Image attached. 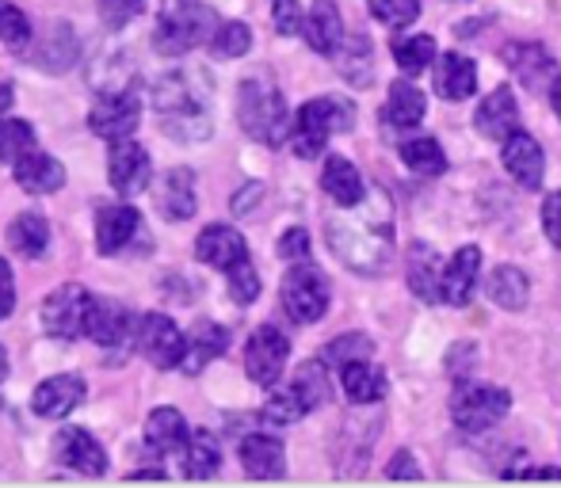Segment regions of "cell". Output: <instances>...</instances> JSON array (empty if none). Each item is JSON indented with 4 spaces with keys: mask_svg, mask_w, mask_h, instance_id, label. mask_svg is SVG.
Returning a JSON list of instances; mask_svg holds the SVG:
<instances>
[{
    "mask_svg": "<svg viewBox=\"0 0 561 488\" xmlns=\"http://www.w3.org/2000/svg\"><path fill=\"white\" fill-rule=\"evenodd\" d=\"M272 20L279 35H298L302 31V4L298 0H272Z\"/></svg>",
    "mask_w": 561,
    "mask_h": 488,
    "instance_id": "48",
    "label": "cell"
},
{
    "mask_svg": "<svg viewBox=\"0 0 561 488\" xmlns=\"http://www.w3.org/2000/svg\"><path fill=\"white\" fill-rule=\"evenodd\" d=\"M153 115L161 130L176 141H203L215 130L210 81L199 69H172L153 89Z\"/></svg>",
    "mask_w": 561,
    "mask_h": 488,
    "instance_id": "2",
    "label": "cell"
},
{
    "mask_svg": "<svg viewBox=\"0 0 561 488\" xmlns=\"http://www.w3.org/2000/svg\"><path fill=\"white\" fill-rule=\"evenodd\" d=\"M340 385H344L352 405H375L386 393V374L367 359H352V363L340 367Z\"/></svg>",
    "mask_w": 561,
    "mask_h": 488,
    "instance_id": "29",
    "label": "cell"
},
{
    "mask_svg": "<svg viewBox=\"0 0 561 488\" xmlns=\"http://www.w3.org/2000/svg\"><path fill=\"white\" fill-rule=\"evenodd\" d=\"M180 466H184V477H195V481H207V477H215L218 466H222L218 439L210 435L207 428L187 431L184 446H180Z\"/></svg>",
    "mask_w": 561,
    "mask_h": 488,
    "instance_id": "24",
    "label": "cell"
},
{
    "mask_svg": "<svg viewBox=\"0 0 561 488\" xmlns=\"http://www.w3.org/2000/svg\"><path fill=\"white\" fill-rule=\"evenodd\" d=\"M141 230V218L134 207H126V202H112V207H100L96 214V252L100 256H115V252H123L126 244L138 237Z\"/></svg>",
    "mask_w": 561,
    "mask_h": 488,
    "instance_id": "18",
    "label": "cell"
},
{
    "mask_svg": "<svg viewBox=\"0 0 561 488\" xmlns=\"http://www.w3.org/2000/svg\"><path fill=\"white\" fill-rule=\"evenodd\" d=\"M542 230H547L550 244L561 248V191L547 195V202H542Z\"/></svg>",
    "mask_w": 561,
    "mask_h": 488,
    "instance_id": "50",
    "label": "cell"
},
{
    "mask_svg": "<svg viewBox=\"0 0 561 488\" xmlns=\"http://www.w3.org/2000/svg\"><path fill=\"white\" fill-rule=\"evenodd\" d=\"M226 348H229L226 328L215 325V321H203V325L187 336L184 356H180V370H187V374H199L207 363H215L218 356H226Z\"/></svg>",
    "mask_w": 561,
    "mask_h": 488,
    "instance_id": "25",
    "label": "cell"
},
{
    "mask_svg": "<svg viewBox=\"0 0 561 488\" xmlns=\"http://www.w3.org/2000/svg\"><path fill=\"white\" fill-rule=\"evenodd\" d=\"M207 46H210V54H215V58H222V61L241 58V54H249V46H252V31L244 27V23H237V20L218 23Z\"/></svg>",
    "mask_w": 561,
    "mask_h": 488,
    "instance_id": "40",
    "label": "cell"
},
{
    "mask_svg": "<svg viewBox=\"0 0 561 488\" xmlns=\"http://www.w3.org/2000/svg\"><path fill=\"white\" fill-rule=\"evenodd\" d=\"M187 439V420L176 408H157L146 420V446L153 454H180Z\"/></svg>",
    "mask_w": 561,
    "mask_h": 488,
    "instance_id": "34",
    "label": "cell"
},
{
    "mask_svg": "<svg viewBox=\"0 0 561 488\" xmlns=\"http://www.w3.org/2000/svg\"><path fill=\"white\" fill-rule=\"evenodd\" d=\"M347 214H340L329 222V244L352 271L359 275H378L393 256V218H390V199L382 191H375L367 199L363 195L355 207H344Z\"/></svg>",
    "mask_w": 561,
    "mask_h": 488,
    "instance_id": "1",
    "label": "cell"
},
{
    "mask_svg": "<svg viewBox=\"0 0 561 488\" xmlns=\"http://www.w3.org/2000/svg\"><path fill=\"white\" fill-rule=\"evenodd\" d=\"M386 477H393V481H398V477H409V481H416V477H421V466H416V458L409 451H398V458L386 466Z\"/></svg>",
    "mask_w": 561,
    "mask_h": 488,
    "instance_id": "52",
    "label": "cell"
},
{
    "mask_svg": "<svg viewBox=\"0 0 561 488\" xmlns=\"http://www.w3.org/2000/svg\"><path fill=\"white\" fill-rule=\"evenodd\" d=\"M12 310H15V279H12V267L0 256V321L12 317Z\"/></svg>",
    "mask_w": 561,
    "mask_h": 488,
    "instance_id": "51",
    "label": "cell"
},
{
    "mask_svg": "<svg viewBox=\"0 0 561 488\" xmlns=\"http://www.w3.org/2000/svg\"><path fill=\"white\" fill-rule=\"evenodd\" d=\"M153 202L161 210V218L169 222H184V218L195 214V176L187 169H169L161 176L153 191Z\"/></svg>",
    "mask_w": 561,
    "mask_h": 488,
    "instance_id": "22",
    "label": "cell"
},
{
    "mask_svg": "<svg viewBox=\"0 0 561 488\" xmlns=\"http://www.w3.org/2000/svg\"><path fill=\"white\" fill-rule=\"evenodd\" d=\"M439 271H444V259L436 256V248L416 241L409 248V287L421 302H439Z\"/></svg>",
    "mask_w": 561,
    "mask_h": 488,
    "instance_id": "30",
    "label": "cell"
},
{
    "mask_svg": "<svg viewBox=\"0 0 561 488\" xmlns=\"http://www.w3.org/2000/svg\"><path fill=\"white\" fill-rule=\"evenodd\" d=\"M352 126V104L336 96L325 100H310V104L298 107V115L290 119V146H295L298 156H321L336 130H347Z\"/></svg>",
    "mask_w": 561,
    "mask_h": 488,
    "instance_id": "5",
    "label": "cell"
},
{
    "mask_svg": "<svg viewBox=\"0 0 561 488\" xmlns=\"http://www.w3.org/2000/svg\"><path fill=\"white\" fill-rule=\"evenodd\" d=\"M473 130L489 141H504L512 130H519V104L512 96V89H496L481 100L478 115H473Z\"/></svg>",
    "mask_w": 561,
    "mask_h": 488,
    "instance_id": "19",
    "label": "cell"
},
{
    "mask_svg": "<svg viewBox=\"0 0 561 488\" xmlns=\"http://www.w3.org/2000/svg\"><path fill=\"white\" fill-rule=\"evenodd\" d=\"M501 161L508 169V176L516 179L519 187L535 191L542 184V172H547V156H542V146L524 130H512L504 138V149H501Z\"/></svg>",
    "mask_w": 561,
    "mask_h": 488,
    "instance_id": "14",
    "label": "cell"
},
{
    "mask_svg": "<svg viewBox=\"0 0 561 488\" xmlns=\"http://www.w3.org/2000/svg\"><path fill=\"white\" fill-rule=\"evenodd\" d=\"M0 43L4 46H27L31 43L27 15H23L15 4H8V0H0Z\"/></svg>",
    "mask_w": 561,
    "mask_h": 488,
    "instance_id": "44",
    "label": "cell"
},
{
    "mask_svg": "<svg viewBox=\"0 0 561 488\" xmlns=\"http://www.w3.org/2000/svg\"><path fill=\"white\" fill-rule=\"evenodd\" d=\"M4 377H8V351L0 348V382H4Z\"/></svg>",
    "mask_w": 561,
    "mask_h": 488,
    "instance_id": "55",
    "label": "cell"
},
{
    "mask_svg": "<svg viewBox=\"0 0 561 488\" xmlns=\"http://www.w3.org/2000/svg\"><path fill=\"white\" fill-rule=\"evenodd\" d=\"M333 58H336V69L352 84H370V77H375V66H370V38L367 35L340 38Z\"/></svg>",
    "mask_w": 561,
    "mask_h": 488,
    "instance_id": "36",
    "label": "cell"
},
{
    "mask_svg": "<svg viewBox=\"0 0 561 488\" xmlns=\"http://www.w3.org/2000/svg\"><path fill=\"white\" fill-rule=\"evenodd\" d=\"M226 282H229V298L237 305H252L260 298V275L252 267V259H241V264L226 267Z\"/></svg>",
    "mask_w": 561,
    "mask_h": 488,
    "instance_id": "42",
    "label": "cell"
},
{
    "mask_svg": "<svg viewBox=\"0 0 561 488\" xmlns=\"http://www.w3.org/2000/svg\"><path fill=\"white\" fill-rule=\"evenodd\" d=\"M306 413H313V408L295 382L283 385V390H275L272 397L264 400V420L267 423H295V420H302Z\"/></svg>",
    "mask_w": 561,
    "mask_h": 488,
    "instance_id": "39",
    "label": "cell"
},
{
    "mask_svg": "<svg viewBox=\"0 0 561 488\" xmlns=\"http://www.w3.org/2000/svg\"><path fill=\"white\" fill-rule=\"evenodd\" d=\"M138 351L149 359L157 370H172L180 367V356H184L187 336L176 328V321L164 317V313H149V317L138 321Z\"/></svg>",
    "mask_w": 561,
    "mask_h": 488,
    "instance_id": "11",
    "label": "cell"
},
{
    "mask_svg": "<svg viewBox=\"0 0 561 488\" xmlns=\"http://www.w3.org/2000/svg\"><path fill=\"white\" fill-rule=\"evenodd\" d=\"M370 15L386 27H409L421 20V0H367Z\"/></svg>",
    "mask_w": 561,
    "mask_h": 488,
    "instance_id": "43",
    "label": "cell"
},
{
    "mask_svg": "<svg viewBox=\"0 0 561 488\" xmlns=\"http://www.w3.org/2000/svg\"><path fill=\"white\" fill-rule=\"evenodd\" d=\"M370 351H375V344H370L367 336L347 333V336H340V340H333L325 348V363L344 367V363H352V359H370Z\"/></svg>",
    "mask_w": 561,
    "mask_h": 488,
    "instance_id": "45",
    "label": "cell"
},
{
    "mask_svg": "<svg viewBox=\"0 0 561 488\" xmlns=\"http://www.w3.org/2000/svg\"><path fill=\"white\" fill-rule=\"evenodd\" d=\"M393 61L405 77H421L436 61V43L428 35H405L393 43Z\"/></svg>",
    "mask_w": 561,
    "mask_h": 488,
    "instance_id": "38",
    "label": "cell"
},
{
    "mask_svg": "<svg viewBox=\"0 0 561 488\" xmlns=\"http://www.w3.org/2000/svg\"><path fill=\"white\" fill-rule=\"evenodd\" d=\"M283 310L295 325H313L329 313V279L306 259L283 275Z\"/></svg>",
    "mask_w": 561,
    "mask_h": 488,
    "instance_id": "7",
    "label": "cell"
},
{
    "mask_svg": "<svg viewBox=\"0 0 561 488\" xmlns=\"http://www.w3.org/2000/svg\"><path fill=\"white\" fill-rule=\"evenodd\" d=\"M107 176H112V187L123 199H134L149 187L153 179V161L149 153L138 146V141L123 138V141H112V156H107Z\"/></svg>",
    "mask_w": 561,
    "mask_h": 488,
    "instance_id": "12",
    "label": "cell"
},
{
    "mask_svg": "<svg viewBox=\"0 0 561 488\" xmlns=\"http://www.w3.org/2000/svg\"><path fill=\"white\" fill-rule=\"evenodd\" d=\"M478 271H481V252L478 244H466L450 256L439 271V302L444 305H466L478 290Z\"/></svg>",
    "mask_w": 561,
    "mask_h": 488,
    "instance_id": "16",
    "label": "cell"
},
{
    "mask_svg": "<svg viewBox=\"0 0 561 488\" xmlns=\"http://www.w3.org/2000/svg\"><path fill=\"white\" fill-rule=\"evenodd\" d=\"M84 400V382L77 374H54L46 377L43 385H35V397H31V408L46 420H61L69 416L77 405Z\"/></svg>",
    "mask_w": 561,
    "mask_h": 488,
    "instance_id": "20",
    "label": "cell"
},
{
    "mask_svg": "<svg viewBox=\"0 0 561 488\" xmlns=\"http://www.w3.org/2000/svg\"><path fill=\"white\" fill-rule=\"evenodd\" d=\"M550 107H554V115L561 119V77L550 81Z\"/></svg>",
    "mask_w": 561,
    "mask_h": 488,
    "instance_id": "54",
    "label": "cell"
},
{
    "mask_svg": "<svg viewBox=\"0 0 561 488\" xmlns=\"http://www.w3.org/2000/svg\"><path fill=\"white\" fill-rule=\"evenodd\" d=\"M138 123H141V100H138V92H130V89H104L89 112L92 133L104 141L130 138V133L138 130Z\"/></svg>",
    "mask_w": 561,
    "mask_h": 488,
    "instance_id": "8",
    "label": "cell"
},
{
    "mask_svg": "<svg viewBox=\"0 0 561 488\" xmlns=\"http://www.w3.org/2000/svg\"><path fill=\"white\" fill-rule=\"evenodd\" d=\"M489 298H493L501 310L519 313L527 305V298H531V282H527V275L519 271V267L501 264L489 275Z\"/></svg>",
    "mask_w": 561,
    "mask_h": 488,
    "instance_id": "35",
    "label": "cell"
},
{
    "mask_svg": "<svg viewBox=\"0 0 561 488\" xmlns=\"http://www.w3.org/2000/svg\"><path fill=\"white\" fill-rule=\"evenodd\" d=\"M237 119H241V130L260 146H283L290 133L287 100L272 81H260V77L237 89Z\"/></svg>",
    "mask_w": 561,
    "mask_h": 488,
    "instance_id": "4",
    "label": "cell"
},
{
    "mask_svg": "<svg viewBox=\"0 0 561 488\" xmlns=\"http://www.w3.org/2000/svg\"><path fill=\"white\" fill-rule=\"evenodd\" d=\"M290 356V340L279 333L275 325H260L256 333L249 336V348H244V374L252 377L256 385H275L287 367Z\"/></svg>",
    "mask_w": 561,
    "mask_h": 488,
    "instance_id": "9",
    "label": "cell"
},
{
    "mask_svg": "<svg viewBox=\"0 0 561 488\" xmlns=\"http://www.w3.org/2000/svg\"><path fill=\"white\" fill-rule=\"evenodd\" d=\"M54 458L84 477H100L107 469V454L84 428H61L54 435Z\"/></svg>",
    "mask_w": 561,
    "mask_h": 488,
    "instance_id": "15",
    "label": "cell"
},
{
    "mask_svg": "<svg viewBox=\"0 0 561 488\" xmlns=\"http://www.w3.org/2000/svg\"><path fill=\"white\" fill-rule=\"evenodd\" d=\"M195 256L203 259L207 267H233L241 259H249V244H244L241 233L233 225H207L195 241Z\"/></svg>",
    "mask_w": 561,
    "mask_h": 488,
    "instance_id": "23",
    "label": "cell"
},
{
    "mask_svg": "<svg viewBox=\"0 0 561 488\" xmlns=\"http://www.w3.org/2000/svg\"><path fill=\"white\" fill-rule=\"evenodd\" d=\"M81 333L100 348H118L134 336V313L126 305L112 302V298H89Z\"/></svg>",
    "mask_w": 561,
    "mask_h": 488,
    "instance_id": "13",
    "label": "cell"
},
{
    "mask_svg": "<svg viewBox=\"0 0 561 488\" xmlns=\"http://www.w3.org/2000/svg\"><path fill=\"white\" fill-rule=\"evenodd\" d=\"M8 244L20 252L23 259H43L50 248V222L35 210H23L20 218H12L8 225Z\"/></svg>",
    "mask_w": 561,
    "mask_h": 488,
    "instance_id": "32",
    "label": "cell"
},
{
    "mask_svg": "<svg viewBox=\"0 0 561 488\" xmlns=\"http://www.w3.org/2000/svg\"><path fill=\"white\" fill-rule=\"evenodd\" d=\"M279 256L287 259V264L310 259V233H306V230H287L279 237Z\"/></svg>",
    "mask_w": 561,
    "mask_h": 488,
    "instance_id": "49",
    "label": "cell"
},
{
    "mask_svg": "<svg viewBox=\"0 0 561 488\" xmlns=\"http://www.w3.org/2000/svg\"><path fill=\"white\" fill-rule=\"evenodd\" d=\"M424 112H428V100H424V92L416 89L413 81L390 84V100H386V107H382V123L390 126V130H409V126H416L424 119Z\"/></svg>",
    "mask_w": 561,
    "mask_h": 488,
    "instance_id": "28",
    "label": "cell"
},
{
    "mask_svg": "<svg viewBox=\"0 0 561 488\" xmlns=\"http://www.w3.org/2000/svg\"><path fill=\"white\" fill-rule=\"evenodd\" d=\"M12 172H15V184H20L27 195H50L66 184V169H61V161H54V156L43 153L38 146L27 149V153L12 164Z\"/></svg>",
    "mask_w": 561,
    "mask_h": 488,
    "instance_id": "21",
    "label": "cell"
},
{
    "mask_svg": "<svg viewBox=\"0 0 561 488\" xmlns=\"http://www.w3.org/2000/svg\"><path fill=\"white\" fill-rule=\"evenodd\" d=\"M218 23H222L218 12L203 4V0H164L161 15H157L153 46L164 58H180V54L210 43Z\"/></svg>",
    "mask_w": 561,
    "mask_h": 488,
    "instance_id": "3",
    "label": "cell"
},
{
    "mask_svg": "<svg viewBox=\"0 0 561 488\" xmlns=\"http://www.w3.org/2000/svg\"><path fill=\"white\" fill-rule=\"evenodd\" d=\"M321 187H325V195L336 202L340 210H344V207H355V202H359L363 195H367L359 169H355L352 161H344V156H329V161H325V172H321Z\"/></svg>",
    "mask_w": 561,
    "mask_h": 488,
    "instance_id": "31",
    "label": "cell"
},
{
    "mask_svg": "<svg viewBox=\"0 0 561 488\" xmlns=\"http://www.w3.org/2000/svg\"><path fill=\"white\" fill-rule=\"evenodd\" d=\"M401 161H405V169L416 172V176H444V169H447V156L436 138L405 141V146H401Z\"/></svg>",
    "mask_w": 561,
    "mask_h": 488,
    "instance_id": "37",
    "label": "cell"
},
{
    "mask_svg": "<svg viewBox=\"0 0 561 488\" xmlns=\"http://www.w3.org/2000/svg\"><path fill=\"white\" fill-rule=\"evenodd\" d=\"M12 104H15V92H12V84L0 77V119H4L8 112H12Z\"/></svg>",
    "mask_w": 561,
    "mask_h": 488,
    "instance_id": "53",
    "label": "cell"
},
{
    "mask_svg": "<svg viewBox=\"0 0 561 488\" xmlns=\"http://www.w3.org/2000/svg\"><path fill=\"white\" fill-rule=\"evenodd\" d=\"M512 397L501 385H481V382H462L450 397V420L455 428H462L466 435L489 431L508 416Z\"/></svg>",
    "mask_w": 561,
    "mask_h": 488,
    "instance_id": "6",
    "label": "cell"
},
{
    "mask_svg": "<svg viewBox=\"0 0 561 488\" xmlns=\"http://www.w3.org/2000/svg\"><path fill=\"white\" fill-rule=\"evenodd\" d=\"M302 35L310 43V50L333 54L336 43L344 38V20H340V8L333 0H313L310 15L302 20Z\"/></svg>",
    "mask_w": 561,
    "mask_h": 488,
    "instance_id": "27",
    "label": "cell"
},
{
    "mask_svg": "<svg viewBox=\"0 0 561 488\" xmlns=\"http://www.w3.org/2000/svg\"><path fill=\"white\" fill-rule=\"evenodd\" d=\"M27 149H35V130L23 119H0V164H15Z\"/></svg>",
    "mask_w": 561,
    "mask_h": 488,
    "instance_id": "41",
    "label": "cell"
},
{
    "mask_svg": "<svg viewBox=\"0 0 561 488\" xmlns=\"http://www.w3.org/2000/svg\"><path fill=\"white\" fill-rule=\"evenodd\" d=\"M241 466L256 481H275L287 474V446H283V439L256 431V435L241 439Z\"/></svg>",
    "mask_w": 561,
    "mask_h": 488,
    "instance_id": "17",
    "label": "cell"
},
{
    "mask_svg": "<svg viewBox=\"0 0 561 488\" xmlns=\"http://www.w3.org/2000/svg\"><path fill=\"white\" fill-rule=\"evenodd\" d=\"M146 0H96V12L107 31H123L130 20H138Z\"/></svg>",
    "mask_w": 561,
    "mask_h": 488,
    "instance_id": "47",
    "label": "cell"
},
{
    "mask_svg": "<svg viewBox=\"0 0 561 488\" xmlns=\"http://www.w3.org/2000/svg\"><path fill=\"white\" fill-rule=\"evenodd\" d=\"M89 290L81 282H66L54 294H46L43 310H38V321H43L46 336H58V340H73L84 325V310H89Z\"/></svg>",
    "mask_w": 561,
    "mask_h": 488,
    "instance_id": "10",
    "label": "cell"
},
{
    "mask_svg": "<svg viewBox=\"0 0 561 488\" xmlns=\"http://www.w3.org/2000/svg\"><path fill=\"white\" fill-rule=\"evenodd\" d=\"M504 61H508L512 73H519V81H524L527 89H539V84H547L550 73H554V58L535 43L504 46Z\"/></svg>",
    "mask_w": 561,
    "mask_h": 488,
    "instance_id": "33",
    "label": "cell"
},
{
    "mask_svg": "<svg viewBox=\"0 0 561 488\" xmlns=\"http://www.w3.org/2000/svg\"><path fill=\"white\" fill-rule=\"evenodd\" d=\"M473 89H478V66L462 54H444L436 58V92L450 104L458 100H470Z\"/></svg>",
    "mask_w": 561,
    "mask_h": 488,
    "instance_id": "26",
    "label": "cell"
},
{
    "mask_svg": "<svg viewBox=\"0 0 561 488\" xmlns=\"http://www.w3.org/2000/svg\"><path fill=\"white\" fill-rule=\"evenodd\" d=\"M295 385L302 390V397L310 400V408H318L321 400L329 397V374H325V367H321V363H302V367H298Z\"/></svg>",
    "mask_w": 561,
    "mask_h": 488,
    "instance_id": "46",
    "label": "cell"
}]
</instances>
